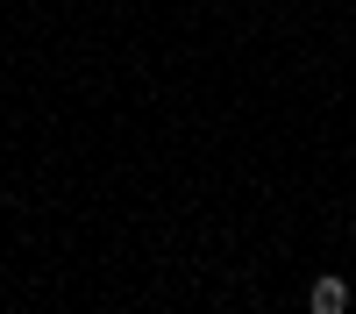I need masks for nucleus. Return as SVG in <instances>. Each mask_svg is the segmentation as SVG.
<instances>
[{
  "label": "nucleus",
  "mask_w": 356,
  "mask_h": 314,
  "mask_svg": "<svg viewBox=\"0 0 356 314\" xmlns=\"http://www.w3.org/2000/svg\"><path fill=\"white\" fill-rule=\"evenodd\" d=\"M307 314H349V278H314V293H307Z\"/></svg>",
  "instance_id": "nucleus-1"
}]
</instances>
